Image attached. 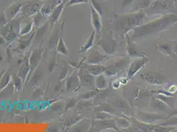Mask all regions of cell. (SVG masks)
Instances as JSON below:
<instances>
[{
  "label": "cell",
  "instance_id": "1",
  "mask_svg": "<svg viewBox=\"0 0 177 132\" xmlns=\"http://www.w3.org/2000/svg\"><path fill=\"white\" fill-rule=\"evenodd\" d=\"M174 19H175L174 17H166L162 19H159L158 21L149 23L147 25L141 27L140 29H138L139 30L138 31H135L134 33V37H142L144 35H146L147 34L153 33L154 32L158 31V30H161L162 29H163L164 27L167 26V25L170 24Z\"/></svg>",
  "mask_w": 177,
  "mask_h": 132
},
{
  "label": "cell",
  "instance_id": "2",
  "mask_svg": "<svg viewBox=\"0 0 177 132\" xmlns=\"http://www.w3.org/2000/svg\"><path fill=\"white\" fill-rule=\"evenodd\" d=\"M44 51V49L43 48L40 47L34 49L31 52H30L29 61L30 67H31V70H30L28 81L30 79V78H31V76L34 72V71L37 69L38 65H40V62H41Z\"/></svg>",
  "mask_w": 177,
  "mask_h": 132
},
{
  "label": "cell",
  "instance_id": "3",
  "mask_svg": "<svg viewBox=\"0 0 177 132\" xmlns=\"http://www.w3.org/2000/svg\"><path fill=\"white\" fill-rule=\"evenodd\" d=\"M77 73L81 86L87 89L94 87L95 85L94 76L91 74L87 69L83 68H81L79 70V72H77Z\"/></svg>",
  "mask_w": 177,
  "mask_h": 132
},
{
  "label": "cell",
  "instance_id": "4",
  "mask_svg": "<svg viewBox=\"0 0 177 132\" xmlns=\"http://www.w3.org/2000/svg\"><path fill=\"white\" fill-rule=\"evenodd\" d=\"M35 33H36V30H33L31 33L19 37V38L18 40V44L14 50L18 52H23L29 48L31 46L34 40Z\"/></svg>",
  "mask_w": 177,
  "mask_h": 132
},
{
  "label": "cell",
  "instance_id": "5",
  "mask_svg": "<svg viewBox=\"0 0 177 132\" xmlns=\"http://www.w3.org/2000/svg\"><path fill=\"white\" fill-rule=\"evenodd\" d=\"M143 18L144 14L138 13L126 17L124 19H120V26H122L124 29L132 27L135 26V25L139 24Z\"/></svg>",
  "mask_w": 177,
  "mask_h": 132
},
{
  "label": "cell",
  "instance_id": "6",
  "mask_svg": "<svg viewBox=\"0 0 177 132\" xmlns=\"http://www.w3.org/2000/svg\"><path fill=\"white\" fill-rule=\"evenodd\" d=\"M80 85L77 71L73 72L65 79V89L68 91H75Z\"/></svg>",
  "mask_w": 177,
  "mask_h": 132
},
{
  "label": "cell",
  "instance_id": "7",
  "mask_svg": "<svg viewBox=\"0 0 177 132\" xmlns=\"http://www.w3.org/2000/svg\"><path fill=\"white\" fill-rule=\"evenodd\" d=\"M29 55L30 52L25 55L24 58L23 59V62L21 65V68L19 69V73H17L19 77L21 78L24 83L28 82V78L30 73V70H31V67H30L29 64Z\"/></svg>",
  "mask_w": 177,
  "mask_h": 132
},
{
  "label": "cell",
  "instance_id": "8",
  "mask_svg": "<svg viewBox=\"0 0 177 132\" xmlns=\"http://www.w3.org/2000/svg\"><path fill=\"white\" fill-rule=\"evenodd\" d=\"M64 6H65V3L64 2L58 5L56 7H55L54 8L51 15H50V16L49 17V20H48L50 23V27L51 29V30L53 29L54 25L55 24H57L58 20L60 19V17H61L64 8Z\"/></svg>",
  "mask_w": 177,
  "mask_h": 132
},
{
  "label": "cell",
  "instance_id": "9",
  "mask_svg": "<svg viewBox=\"0 0 177 132\" xmlns=\"http://www.w3.org/2000/svg\"><path fill=\"white\" fill-rule=\"evenodd\" d=\"M42 5L40 3H29L22 7L21 13L25 17H29L34 16L35 14L40 11V9L42 7Z\"/></svg>",
  "mask_w": 177,
  "mask_h": 132
},
{
  "label": "cell",
  "instance_id": "10",
  "mask_svg": "<svg viewBox=\"0 0 177 132\" xmlns=\"http://www.w3.org/2000/svg\"><path fill=\"white\" fill-rule=\"evenodd\" d=\"M22 7L23 6L21 4L14 3L11 4L8 8H7V9L5 11L4 14L6 15L9 22L15 19L17 15L21 11Z\"/></svg>",
  "mask_w": 177,
  "mask_h": 132
},
{
  "label": "cell",
  "instance_id": "11",
  "mask_svg": "<svg viewBox=\"0 0 177 132\" xmlns=\"http://www.w3.org/2000/svg\"><path fill=\"white\" fill-rule=\"evenodd\" d=\"M148 62V59L144 57L142 59L135 60L131 64L128 72V77L131 78L133 76L137 73L139 70L142 68Z\"/></svg>",
  "mask_w": 177,
  "mask_h": 132
},
{
  "label": "cell",
  "instance_id": "12",
  "mask_svg": "<svg viewBox=\"0 0 177 132\" xmlns=\"http://www.w3.org/2000/svg\"><path fill=\"white\" fill-rule=\"evenodd\" d=\"M141 77H142L144 79L148 81L149 83L155 84V85H160L164 83L165 80L163 76L159 73H156L153 72H149L141 75Z\"/></svg>",
  "mask_w": 177,
  "mask_h": 132
},
{
  "label": "cell",
  "instance_id": "13",
  "mask_svg": "<svg viewBox=\"0 0 177 132\" xmlns=\"http://www.w3.org/2000/svg\"><path fill=\"white\" fill-rule=\"evenodd\" d=\"M80 66H83V68H85L87 69L88 72L93 75V76H98L100 75L104 72H105L106 68L104 66H101L99 64L97 65H93V64H88L87 63L82 64V62H81L79 64V67Z\"/></svg>",
  "mask_w": 177,
  "mask_h": 132
},
{
  "label": "cell",
  "instance_id": "14",
  "mask_svg": "<svg viewBox=\"0 0 177 132\" xmlns=\"http://www.w3.org/2000/svg\"><path fill=\"white\" fill-rule=\"evenodd\" d=\"M91 22L93 27L95 30V33H97V38H99L101 33V29H102V24H101L99 14L93 7H91Z\"/></svg>",
  "mask_w": 177,
  "mask_h": 132
},
{
  "label": "cell",
  "instance_id": "15",
  "mask_svg": "<svg viewBox=\"0 0 177 132\" xmlns=\"http://www.w3.org/2000/svg\"><path fill=\"white\" fill-rule=\"evenodd\" d=\"M107 58V55H102L97 51H92L91 52L88 57L87 58V62L86 63L88 64H93V65H97L100 63L103 62L104 60Z\"/></svg>",
  "mask_w": 177,
  "mask_h": 132
},
{
  "label": "cell",
  "instance_id": "16",
  "mask_svg": "<svg viewBox=\"0 0 177 132\" xmlns=\"http://www.w3.org/2000/svg\"><path fill=\"white\" fill-rule=\"evenodd\" d=\"M63 26L64 24L62 25V27L60 28L54 29V30H52L48 40V46L50 49H54V48L56 47L58 40L61 37H60V34L61 33V30L63 29Z\"/></svg>",
  "mask_w": 177,
  "mask_h": 132
},
{
  "label": "cell",
  "instance_id": "17",
  "mask_svg": "<svg viewBox=\"0 0 177 132\" xmlns=\"http://www.w3.org/2000/svg\"><path fill=\"white\" fill-rule=\"evenodd\" d=\"M99 44L102 47V48L104 50V51H105L107 54L113 53L116 47V42L110 38L106 40L102 39L99 42Z\"/></svg>",
  "mask_w": 177,
  "mask_h": 132
},
{
  "label": "cell",
  "instance_id": "18",
  "mask_svg": "<svg viewBox=\"0 0 177 132\" xmlns=\"http://www.w3.org/2000/svg\"><path fill=\"white\" fill-rule=\"evenodd\" d=\"M34 24L33 21L31 20H24L22 21L20 24V29H19V36H23V35H26L29 33H31L34 29Z\"/></svg>",
  "mask_w": 177,
  "mask_h": 132
},
{
  "label": "cell",
  "instance_id": "19",
  "mask_svg": "<svg viewBox=\"0 0 177 132\" xmlns=\"http://www.w3.org/2000/svg\"><path fill=\"white\" fill-rule=\"evenodd\" d=\"M11 74L10 71L7 70L6 72H2L1 77H0V93L6 89L11 83Z\"/></svg>",
  "mask_w": 177,
  "mask_h": 132
},
{
  "label": "cell",
  "instance_id": "20",
  "mask_svg": "<svg viewBox=\"0 0 177 132\" xmlns=\"http://www.w3.org/2000/svg\"><path fill=\"white\" fill-rule=\"evenodd\" d=\"M32 21L34 24V27L37 29L40 27H41L42 25L44 24L46 21H48V17L44 16V15H42L40 11L34 15V18Z\"/></svg>",
  "mask_w": 177,
  "mask_h": 132
},
{
  "label": "cell",
  "instance_id": "21",
  "mask_svg": "<svg viewBox=\"0 0 177 132\" xmlns=\"http://www.w3.org/2000/svg\"><path fill=\"white\" fill-rule=\"evenodd\" d=\"M50 27V23L49 21H46L44 24H42L41 27H40L38 28L36 30V33H35L34 38V39L36 40L37 41H39V40H42L43 37H44L45 34L46 33L48 29Z\"/></svg>",
  "mask_w": 177,
  "mask_h": 132
},
{
  "label": "cell",
  "instance_id": "22",
  "mask_svg": "<svg viewBox=\"0 0 177 132\" xmlns=\"http://www.w3.org/2000/svg\"><path fill=\"white\" fill-rule=\"evenodd\" d=\"M95 32L92 33L90 37L86 40V42L80 47L78 53H85L93 47L95 41Z\"/></svg>",
  "mask_w": 177,
  "mask_h": 132
},
{
  "label": "cell",
  "instance_id": "23",
  "mask_svg": "<svg viewBox=\"0 0 177 132\" xmlns=\"http://www.w3.org/2000/svg\"><path fill=\"white\" fill-rule=\"evenodd\" d=\"M55 48H56V51L58 54H60L63 55H67L69 54L68 49L66 47V45H65L62 37L60 38Z\"/></svg>",
  "mask_w": 177,
  "mask_h": 132
},
{
  "label": "cell",
  "instance_id": "24",
  "mask_svg": "<svg viewBox=\"0 0 177 132\" xmlns=\"http://www.w3.org/2000/svg\"><path fill=\"white\" fill-rule=\"evenodd\" d=\"M12 78H13V85L14 87L15 91H16V92H19V91H21V90L22 89L23 84L24 83V82L23 81V80L19 77L17 74L13 75Z\"/></svg>",
  "mask_w": 177,
  "mask_h": 132
},
{
  "label": "cell",
  "instance_id": "25",
  "mask_svg": "<svg viewBox=\"0 0 177 132\" xmlns=\"http://www.w3.org/2000/svg\"><path fill=\"white\" fill-rule=\"evenodd\" d=\"M53 7L50 4H45L44 6H42L41 9H40V13L42 15H44V16H46V17L49 18V17L51 15L52 11H53Z\"/></svg>",
  "mask_w": 177,
  "mask_h": 132
},
{
  "label": "cell",
  "instance_id": "26",
  "mask_svg": "<svg viewBox=\"0 0 177 132\" xmlns=\"http://www.w3.org/2000/svg\"><path fill=\"white\" fill-rule=\"evenodd\" d=\"M106 85H107V83H106V80L104 77V76L102 75H98V77L95 81L96 87L99 89H104L106 87Z\"/></svg>",
  "mask_w": 177,
  "mask_h": 132
},
{
  "label": "cell",
  "instance_id": "27",
  "mask_svg": "<svg viewBox=\"0 0 177 132\" xmlns=\"http://www.w3.org/2000/svg\"><path fill=\"white\" fill-rule=\"evenodd\" d=\"M77 103V100L75 99L74 98H71L67 100L66 103L65 104V107H64V112H66L69 110V109L72 108L73 107L75 106V104Z\"/></svg>",
  "mask_w": 177,
  "mask_h": 132
},
{
  "label": "cell",
  "instance_id": "28",
  "mask_svg": "<svg viewBox=\"0 0 177 132\" xmlns=\"http://www.w3.org/2000/svg\"><path fill=\"white\" fill-rule=\"evenodd\" d=\"M69 69L67 67H64L62 69V71L59 75V78H58L60 82H62V81H63L64 80L66 79V78L70 75L69 74Z\"/></svg>",
  "mask_w": 177,
  "mask_h": 132
},
{
  "label": "cell",
  "instance_id": "29",
  "mask_svg": "<svg viewBox=\"0 0 177 132\" xmlns=\"http://www.w3.org/2000/svg\"><path fill=\"white\" fill-rule=\"evenodd\" d=\"M65 107V105L63 106V104H61V103L60 102H55L51 106H50V110L52 112H61L63 110V109Z\"/></svg>",
  "mask_w": 177,
  "mask_h": 132
},
{
  "label": "cell",
  "instance_id": "30",
  "mask_svg": "<svg viewBox=\"0 0 177 132\" xmlns=\"http://www.w3.org/2000/svg\"><path fill=\"white\" fill-rule=\"evenodd\" d=\"M34 73L33 74V75L32 76V77L31 79H30V85L31 84L32 86H35L37 83H38V81H39L40 79V77H41V75H40L38 73V71L37 69V70H35L34 71Z\"/></svg>",
  "mask_w": 177,
  "mask_h": 132
},
{
  "label": "cell",
  "instance_id": "31",
  "mask_svg": "<svg viewBox=\"0 0 177 132\" xmlns=\"http://www.w3.org/2000/svg\"><path fill=\"white\" fill-rule=\"evenodd\" d=\"M56 63H57V58L55 55V56H54L52 59L50 60L48 65V72H50V73H52L53 72L55 66H56Z\"/></svg>",
  "mask_w": 177,
  "mask_h": 132
},
{
  "label": "cell",
  "instance_id": "32",
  "mask_svg": "<svg viewBox=\"0 0 177 132\" xmlns=\"http://www.w3.org/2000/svg\"><path fill=\"white\" fill-rule=\"evenodd\" d=\"M95 95V92L94 91H91V92H87L83 94H81L79 95V98L82 99V100H88L91 98H92L93 96Z\"/></svg>",
  "mask_w": 177,
  "mask_h": 132
},
{
  "label": "cell",
  "instance_id": "33",
  "mask_svg": "<svg viewBox=\"0 0 177 132\" xmlns=\"http://www.w3.org/2000/svg\"><path fill=\"white\" fill-rule=\"evenodd\" d=\"M88 2L89 0H69L68 3V6H73V5L80 3H87Z\"/></svg>",
  "mask_w": 177,
  "mask_h": 132
},
{
  "label": "cell",
  "instance_id": "34",
  "mask_svg": "<svg viewBox=\"0 0 177 132\" xmlns=\"http://www.w3.org/2000/svg\"><path fill=\"white\" fill-rule=\"evenodd\" d=\"M91 2H92V4H93V8L96 10L98 12L99 14L101 15L102 14V11H101V8L100 7V6L99 4H97V3L96 2L95 0H91Z\"/></svg>",
  "mask_w": 177,
  "mask_h": 132
},
{
  "label": "cell",
  "instance_id": "35",
  "mask_svg": "<svg viewBox=\"0 0 177 132\" xmlns=\"http://www.w3.org/2000/svg\"><path fill=\"white\" fill-rule=\"evenodd\" d=\"M6 55L8 62H11V59H12L13 56H12V51L9 47H7L6 48Z\"/></svg>",
  "mask_w": 177,
  "mask_h": 132
},
{
  "label": "cell",
  "instance_id": "36",
  "mask_svg": "<svg viewBox=\"0 0 177 132\" xmlns=\"http://www.w3.org/2000/svg\"><path fill=\"white\" fill-rule=\"evenodd\" d=\"M169 124V125H177V118H173L172 120H170V121H167L166 124Z\"/></svg>",
  "mask_w": 177,
  "mask_h": 132
},
{
  "label": "cell",
  "instance_id": "37",
  "mask_svg": "<svg viewBox=\"0 0 177 132\" xmlns=\"http://www.w3.org/2000/svg\"><path fill=\"white\" fill-rule=\"evenodd\" d=\"M6 44H7L6 38H5L3 35L0 34V45H4Z\"/></svg>",
  "mask_w": 177,
  "mask_h": 132
},
{
  "label": "cell",
  "instance_id": "38",
  "mask_svg": "<svg viewBox=\"0 0 177 132\" xmlns=\"http://www.w3.org/2000/svg\"><path fill=\"white\" fill-rule=\"evenodd\" d=\"M62 89V85L59 83L58 85H56L55 86V87H54V92L55 93H58L59 92V91L61 90Z\"/></svg>",
  "mask_w": 177,
  "mask_h": 132
},
{
  "label": "cell",
  "instance_id": "39",
  "mask_svg": "<svg viewBox=\"0 0 177 132\" xmlns=\"http://www.w3.org/2000/svg\"><path fill=\"white\" fill-rule=\"evenodd\" d=\"M177 116V110H175L174 112H173L170 115V116Z\"/></svg>",
  "mask_w": 177,
  "mask_h": 132
},
{
  "label": "cell",
  "instance_id": "40",
  "mask_svg": "<svg viewBox=\"0 0 177 132\" xmlns=\"http://www.w3.org/2000/svg\"><path fill=\"white\" fill-rule=\"evenodd\" d=\"M2 60H3V57L2 56V55L0 54V64H1V62H2Z\"/></svg>",
  "mask_w": 177,
  "mask_h": 132
},
{
  "label": "cell",
  "instance_id": "41",
  "mask_svg": "<svg viewBox=\"0 0 177 132\" xmlns=\"http://www.w3.org/2000/svg\"><path fill=\"white\" fill-rule=\"evenodd\" d=\"M175 52L177 54V46H176L175 48Z\"/></svg>",
  "mask_w": 177,
  "mask_h": 132
}]
</instances>
